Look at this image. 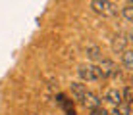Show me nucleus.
Returning <instances> with one entry per match:
<instances>
[{
	"label": "nucleus",
	"mask_w": 133,
	"mask_h": 115,
	"mask_svg": "<svg viewBox=\"0 0 133 115\" xmlns=\"http://www.w3.org/2000/svg\"><path fill=\"white\" fill-rule=\"evenodd\" d=\"M98 71H100V75H102V79H110V77L120 75V69H118L116 63H114L112 59H108V58H102L98 62Z\"/></svg>",
	"instance_id": "1"
},
{
	"label": "nucleus",
	"mask_w": 133,
	"mask_h": 115,
	"mask_svg": "<svg viewBox=\"0 0 133 115\" xmlns=\"http://www.w3.org/2000/svg\"><path fill=\"white\" fill-rule=\"evenodd\" d=\"M79 77L81 81L93 82V81H102V75L98 71V65H81L79 67Z\"/></svg>",
	"instance_id": "2"
},
{
	"label": "nucleus",
	"mask_w": 133,
	"mask_h": 115,
	"mask_svg": "<svg viewBox=\"0 0 133 115\" xmlns=\"http://www.w3.org/2000/svg\"><path fill=\"white\" fill-rule=\"evenodd\" d=\"M91 8H93L97 13H102V16H112V13L118 12L116 4L106 2V0H93V2H91Z\"/></svg>",
	"instance_id": "3"
},
{
	"label": "nucleus",
	"mask_w": 133,
	"mask_h": 115,
	"mask_svg": "<svg viewBox=\"0 0 133 115\" xmlns=\"http://www.w3.org/2000/svg\"><path fill=\"white\" fill-rule=\"evenodd\" d=\"M81 104H83L89 111H95L97 108H100V98L95 94V92H89V90H87L85 96H83V100H81Z\"/></svg>",
	"instance_id": "4"
},
{
	"label": "nucleus",
	"mask_w": 133,
	"mask_h": 115,
	"mask_svg": "<svg viewBox=\"0 0 133 115\" xmlns=\"http://www.w3.org/2000/svg\"><path fill=\"white\" fill-rule=\"evenodd\" d=\"M104 100H106L108 104H112L114 108H118V105L122 104V90H118V88H108L106 94H104Z\"/></svg>",
	"instance_id": "5"
},
{
	"label": "nucleus",
	"mask_w": 133,
	"mask_h": 115,
	"mask_svg": "<svg viewBox=\"0 0 133 115\" xmlns=\"http://www.w3.org/2000/svg\"><path fill=\"white\" fill-rule=\"evenodd\" d=\"M127 42H129V40L125 39V35H122V33L116 35V36L112 39V50H114L116 54H122L123 50H127Z\"/></svg>",
	"instance_id": "6"
},
{
	"label": "nucleus",
	"mask_w": 133,
	"mask_h": 115,
	"mask_svg": "<svg viewBox=\"0 0 133 115\" xmlns=\"http://www.w3.org/2000/svg\"><path fill=\"white\" fill-rule=\"evenodd\" d=\"M70 92H71V98L75 100V102H81L83 100V96H85V85H81V82H71L70 85Z\"/></svg>",
	"instance_id": "7"
},
{
	"label": "nucleus",
	"mask_w": 133,
	"mask_h": 115,
	"mask_svg": "<svg viewBox=\"0 0 133 115\" xmlns=\"http://www.w3.org/2000/svg\"><path fill=\"white\" fill-rule=\"evenodd\" d=\"M85 54L89 56V59H93V62H100L102 59V54H100V48L98 46H95V44H89L85 48Z\"/></svg>",
	"instance_id": "8"
},
{
	"label": "nucleus",
	"mask_w": 133,
	"mask_h": 115,
	"mask_svg": "<svg viewBox=\"0 0 133 115\" xmlns=\"http://www.w3.org/2000/svg\"><path fill=\"white\" fill-rule=\"evenodd\" d=\"M122 63H123V67L127 69V71H131L133 69V50H123L122 52Z\"/></svg>",
	"instance_id": "9"
},
{
	"label": "nucleus",
	"mask_w": 133,
	"mask_h": 115,
	"mask_svg": "<svg viewBox=\"0 0 133 115\" xmlns=\"http://www.w3.org/2000/svg\"><path fill=\"white\" fill-rule=\"evenodd\" d=\"M122 104H125V105H131L133 104V90H131L129 85L122 90Z\"/></svg>",
	"instance_id": "10"
},
{
	"label": "nucleus",
	"mask_w": 133,
	"mask_h": 115,
	"mask_svg": "<svg viewBox=\"0 0 133 115\" xmlns=\"http://www.w3.org/2000/svg\"><path fill=\"white\" fill-rule=\"evenodd\" d=\"M122 16L125 17L127 21H133V4H125L122 8Z\"/></svg>",
	"instance_id": "11"
},
{
	"label": "nucleus",
	"mask_w": 133,
	"mask_h": 115,
	"mask_svg": "<svg viewBox=\"0 0 133 115\" xmlns=\"http://www.w3.org/2000/svg\"><path fill=\"white\" fill-rule=\"evenodd\" d=\"M91 115H108V111L104 108H97L95 111H91Z\"/></svg>",
	"instance_id": "12"
}]
</instances>
